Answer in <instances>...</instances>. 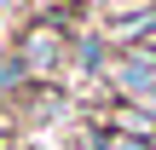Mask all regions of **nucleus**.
Masks as SVG:
<instances>
[{"mask_svg": "<svg viewBox=\"0 0 156 150\" xmlns=\"http://www.w3.org/2000/svg\"><path fill=\"white\" fill-rule=\"evenodd\" d=\"M116 81H122L127 92H139V98H151V92H156V58H151V52H139V58H122V69H116Z\"/></svg>", "mask_w": 156, "mask_h": 150, "instance_id": "nucleus-1", "label": "nucleus"}, {"mask_svg": "<svg viewBox=\"0 0 156 150\" xmlns=\"http://www.w3.org/2000/svg\"><path fill=\"white\" fill-rule=\"evenodd\" d=\"M151 23H156V12H139L133 23H116V35H122V40H133V35H145Z\"/></svg>", "mask_w": 156, "mask_h": 150, "instance_id": "nucleus-2", "label": "nucleus"}, {"mask_svg": "<svg viewBox=\"0 0 156 150\" xmlns=\"http://www.w3.org/2000/svg\"><path fill=\"white\" fill-rule=\"evenodd\" d=\"M104 150H156V145L133 139V133H110V139H104Z\"/></svg>", "mask_w": 156, "mask_h": 150, "instance_id": "nucleus-3", "label": "nucleus"}, {"mask_svg": "<svg viewBox=\"0 0 156 150\" xmlns=\"http://www.w3.org/2000/svg\"><path fill=\"white\" fill-rule=\"evenodd\" d=\"M17 75H23V64H0V87H12Z\"/></svg>", "mask_w": 156, "mask_h": 150, "instance_id": "nucleus-4", "label": "nucleus"}, {"mask_svg": "<svg viewBox=\"0 0 156 150\" xmlns=\"http://www.w3.org/2000/svg\"><path fill=\"white\" fill-rule=\"evenodd\" d=\"M151 110H156V92H151Z\"/></svg>", "mask_w": 156, "mask_h": 150, "instance_id": "nucleus-5", "label": "nucleus"}, {"mask_svg": "<svg viewBox=\"0 0 156 150\" xmlns=\"http://www.w3.org/2000/svg\"><path fill=\"white\" fill-rule=\"evenodd\" d=\"M0 6H12V0H0Z\"/></svg>", "mask_w": 156, "mask_h": 150, "instance_id": "nucleus-6", "label": "nucleus"}]
</instances>
